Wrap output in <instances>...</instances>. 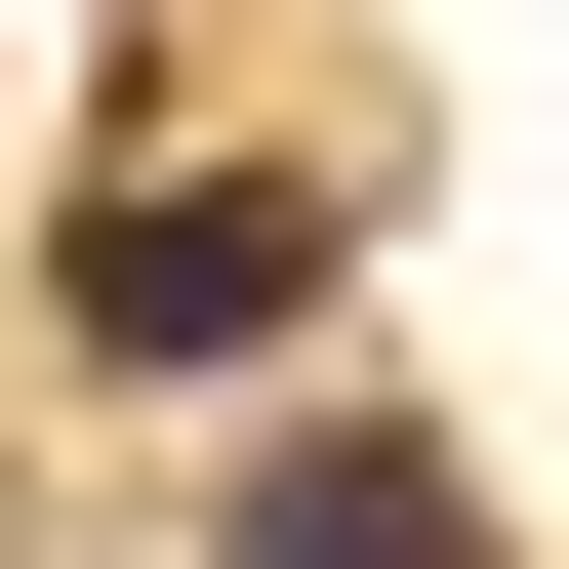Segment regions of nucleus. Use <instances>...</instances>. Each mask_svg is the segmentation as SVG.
<instances>
[{
  "mask_svg": "<svg viewBox=\"0 0 569 569\" xmlns=\"http://www.w3.org/2000/svg\"><path fill=\"white\" fill-rule=\"evenodd\" d=\"M326 326V163H163V203H82V367H284Z\"/></svg>",
  "mask_w": 569,
  "mask_h": 569,
  "instance_id": "obj_1",
  "label": "nucleus"
},
{
  "mask_svg": "<svg viewBox=\"0 0 569 569\" xmlns=\"http://www.w3.org/2000/svg\"><path fill=\"white\" fill-rule=\"evenodd\" d=\"M203 569H488V488H448V448H367V407H284V448L203 488Z\"/></svg>",
  "mask_w": 569,
  "mask_h": 569,
  "instance_id": "obj_2",
  "label": "nucleus"
}]
</instances>
